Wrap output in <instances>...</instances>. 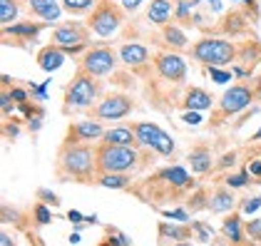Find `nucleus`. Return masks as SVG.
Returning a JSON list of instances; mask_svg holds the SVG:
<instances>
[{
  "label": "nucleus",
  "mask_w": 261,
  "mask_h": 246,
  "mask_svg": "<svg viewBox=\"0 0 261 246\" xmlns=\"http://www.w3.org/2000/svg\"><path fill=\"white\" fill-rule=\"evenodd\" d=\"M249 172H251V174H256V177H261V162H251L249 164Z\"/></svg>",
  "instance_id": "nucleus-46"
},
{
  "label": "nucleus",
  "mask_w": 261,
  "mask_h": 246,
  "mask_svg": "<svg viewBox=\"0 0 261 246\" xmlns=\"http://www.w3.org/2000/svg\"><path fill=\"white\" fill-rule=\"evenodd\" d=\"M18 104L13 102V97H10V90H3L0 92V110H3V115L8 117V115H13V110H15Z\"/></svg>",
  "instance_id": "nucleus-31"
},
{
  "label": "nucleus",
  "mask_w": 261,
  "mask_h": 246,
  "mask_svg": "<svg viewBox=\"0 0 261 246\" xmlns=\"http://www.w3.org/2000/svg\"><path fill=\"white\" fill-rule=\"evenodd\" d=\"M164 216H167V219H177V222H187V219H189V214H187L184 209H172V211H164Z\"/></svg>",
  "instance_id": "nucleus-39"
},
{
  "label": "nucleus",
  "mask_w": 261,
  "mask_h": 246,
  "mask_svg": "<svg viewBox=\"0 0 261 246\" xmlns=\"http://www.w3.org/2000/svg\"><path fill=\"white\" fill-rule=\"evenodd\" d=\"M157 231H160V236L164 241L169 239V241H174V244H181V241H187V239L192 236L194 229H189V226H184V224H167V222H164V224H160Z\"/></svg>",
  "instance_id": "nucleus-23"
},
{
  "label": "nucleus",
  "mask_w": 261,
  "mask_h": 246,
  "mask_svg": "<svg viewBox=\"0 0 261 246\" xmlns=\"http://www.w3.org/2000/svg\"><path fill=\"white\" fill-rule=\"evenodd\" d=\"M124 22V8L115 0H97L95 10L87 15V28L97 38H112Z\"/></svg>",
  "instance_id": "nucleus-6"
},
{
  "label": "nucleus",
  "mask_w": 261,
  "mask_h": 246,
  "mask_svg": "<svg viewBox=\"0 0 261 246\" xmlns=\"http://www.w3.org/2000/svg\"><path fill=\"white\" fill-rule=\"evenodd\" d=\"M192 229H194V231H199V234H201V239H209V236H212V229H209V226H204L201 222H197V224H192Z\"/></svg>",
  "instance_id": "nucleus-43"
},
{
  "label": "nucleus",
  "mask_w": 261,
  "mask_h": 246,
  "mask_svg": "<svg viewBox=\"0 0 261 246\" xmlns=\"http://www.w3.org/2000/svg\"><path fill=\"white\" fill-rule=\"evenodd\" d=\"M256 140H261V129L256 132V134H254V137H251V142H256Z\"/></svg>",
  "instance_id": "nucleus-49"
},
{
  "label": "nucleus",
  "mask_w": 261,
  "mask_h": 246,
  "mask_svg": "<svg viewBox=\"0 0 261 246\" xmlns=\"http://www.w3.org/2000/svg\"><path fill=\"white\" fill-rule=\"evenodd\" d=\"M42 30H45V22H18V25H5L3 28V38H10V35H15V38H35V35H40Z\"/></svg>",
  "instance_id": "nucleus-20"
},
{
  "label": "nucleus",
  "mask_w": 261,
  "mask_h": 246,
  "mask_svg": "<svg viewBox=\"0 0 261 246\" xmlns=\"http://www.w3.org/2000/svg\"><path fill=\"white\" fill-rule=\"evenodd\" d=\"M90 35L92 30L87 28V22L70 20L53 30V45H58L65 55H80L90 47Z\"/></svg>",
  "instance_id": "nucleus-7"
},
{
  "label": "nucleus",
  "mask_w": 261,
  "mask_h": 246,
  "mask_svg": "<svg viewBox=\"0 0 261 246\" xmlns=\"http://www.w3.org/2000/svg\"><path fill=\"white\" fill-rule=\"evenodd\" d=\"M120 60L129 67V70H135V72H144V67H147V60H149V50H147V45H142V42H124L120 47Z\"/></svg>",
  "instance_id": "nucleus-13"
},
{
  "label": "nucleus",
  "mask_w": 261,
  "mask_h": 246,
  "mask_svg": "<svg viewBox=\"0 0 261 246\" xmlns=\"http://www.w3.org/2000/svg\"><path fill=\"white\" fill-rule=\"evenodd\" d=\"M217 33L219 35H244V33H249V22L244 18V13H226L224 18H221L219 28H217Z\"/></svg>",
  "instance_id": "nucleus-18"
},
{
  "label": "nucleus",
  "mask_w": 261,
  "mask_h": 246,
  "mask_svg": "<svg viewBox=\"0 0 261 246\" xmlns=\"http://www.w3.org/2000/svg\"><path fill=\"white\" fill-rule=\"evenodd\" d=\"M35 222H38V224H42V226L53 222V214H50L47 204H42V202H38V204H35Z\"/></svg>",
  "instance_id": "nucleus-30"
},
{
  "label": "nucleus",
  "mask_w": 261,
  "mask_h": 246,
  "mask_svg": "<svg viewBox=\"0 0 261 246\" xmlns=\"http://www.w3.org/2000/svg\"><path fill=\"white\" fill-rule=\"evenodd\" d=\"M154 72L169 85H184L187 80V62L177 52H160L154 58Z\"/></svg>",
  "instance_id": "nucleus-11"
},
{
  "label": "nucleus",
  "mask_w": 261,
  "mask_h": 246,
  "mask_svg": "<svg viewBox=\"0 0 261 246\" xmlns=\"http://www.w3.org/2000/svg\"><path fill=\"white\" fill-rule=\"evenodd\" d=\"M132 132L137 134V140L144 149L154 152L157 157H172L174 154V140L154 122H132Z\"/></svg>",
  "instance_id": "nucleus-8"
},
{
  "label": "nucleus",
  "mask_w": 261,
  "mask_h": 246,
  "mask_svg": "<svg viewBox=\"0 0 261 246\" xmlns=\"http://www.w3.org/2000/svg\"><path fill=\"white\" fill-rule=\"evenodd\" d=\"M120 5L124 8V13H135L142 5V0H120Z\"/></svg>",
  "instance_id": "nucleus-40"
},
{
  "label": "nucleus",
  "mask_w": 261,
  "mask_h": 246,
  "mask_svg": "<svg viewBox=\"0 0 261 246\" xmlns=\"http://www.w3.org/2000/svg\"><path fill=\"white\" fill-rule=\"evenodd\" d=\"M102 134H105V127L97 120H85V122L70 124L62 142H95V140H102Z\"/></svg>",
  "instance_id": "nucleus-12"
},
{
  "label": "nucleus",
  "mask_w": 261,
  "mask_h": 246,
  "mask_svg": "<svg viewBox=\"0 0 261 246\" xmlns=\"http://www.w3.org/2000/svg\"><path fill=\"white\" fill-rule=\"evenodd\" d=\"M65 52H62L58 45H45V47H40L38 50V55H35V62H38V67L40 70H45V72H55V70H60L62 65H65Z\"/></svg>",
  "instance_id": "nucleus-14"
},
{
  "label": "nucleus",
  "mask_w": 261,
  "mask_h": 246,
  "mask_svg": "<svg viewBox=\"0 0 261 246\" xmlns=\"http://www.w3.org/2000/svg\"><path fill=\"white\" fill-rule=\"evenodd\" d=\"M206 72L212 75V80L221 82V85H224V82H229V77H231V72H229V70H219V67H206Z\"/></svg>",
  "instance_id": "nucleus-32"
},
{
  "label": "nucleus",
  "mask_w": 261,
  "mask_h": 246,
  "mask_svg": "<svg viewBox=\"0 0 261 246\" xmlns=\"http://www.w3.org/2000/svg\"><path fill=\"white\" fill-rule=\"evenodd\" d=\"M10 97H13V102L18 104V107L28 102V92H25L22 87H13V90H10Z\"/></svg>",
  "instance_id": "nucleus-36"
},
{
  "label": "nucleus",
  "mask_w": 261,
  "mask_h": 246,
  "mask_svg": "<svg viewBox=\"0 0 261 246\" xmlns=\"http://www.w3.org/2000/svg\"><path fill=\"white\" fill-rule=\"evenodd\" d=\"M189 164H192V172L194 174H206L212 167H214V159H212V152L206 147H197L189 152Z\"/></svg>",
  "instance_id": "nucleus-21"
},
{
  "label": "nucleus",
  "mask_w": 261,
  "mask_h": 246,
  "mask_svg": "<svg viewBox=\"0 0 261 246\" xmlns=\"http://www.w3.org/2000/svg\"><path fill=\"white\" fill-rule=\"evenodd\" d=\"M206 204H209V199L204 197V192H197V194L189 199V206H192V209H204Z\"/></svg>",
  "instance_id": "nucleus-37"
},
{
  "label": "nucleus",
  "mask_w": 261,
  "mask_h": 246,
  "mask_svg": "<svg viewBox=\"0 0 261 246\" xmlns=\"http://www.w3.org/2000/svg\"><path fill=\"white\" fill-rule=\"evenodd\" d=\"M115 67H117V52L110 45H92L87 47V52H82L77 70H85L87 75L100 80L105 75H110Z\"/></svg>",
  "instance_id": "nucleus-9"
},
{
  "label": "nucleus",
  "mask_w": 261,
  "mask_h": 246,
  "mask_svg": "<svg viewBox=\"0 0 261 246\" xmlns=\"http://www.w3.org/2000/svg\"><path fill=\"white\" fill-rule=\"evenodd\" d=\"M259 206H261V197H251V199L244 204V211H246V214H251V211H256Z\"/></svg>",
  "instance_id": "nucleus-41"
},
{
  "label": "nucleus",
  "mask_w": 261,
  "mask_h": 246,
  "mask_svg": "<svg viewBox=\"0 0 261 246\" xmlns=\"http://www.w3.org/2000/svg\"><path fill=\"white\" fill-rule=\"evenodd\" d=\"M38 199H40L42 204H60V197L58 194H53V192H47V189H38Z\"/></svg>",
  "instance_id": "nucleus-34"
},
{
  "label": "nucleus",
  "mask_w": 261,
  "mask_h": 246,
  "mask_svg": "<svg viewBox=\"0 0 261 246\" xmlns=\"http://www.w3.org/2000/svg\"><path fill=\"white\" fill-rule=\"evenodd\" d=\"M221 231H224V236L231 241V244H241V239H244V224H241L239 214H231L226 222H224V226H221Z\"/></svg>",
  "instance_id": "nucleus-25"
},
{
  "label": "nucleus",
  "mask_w": 261,
  "mask_h": 246,
  "mask_svg": "<svg viewBox=\"0 0 261 246\" xmlns=\"http://www.w3.org/2000/svg\"><path fill=\"white\" fill-rule=\"evenodd\" d=\"M0 246H13V239L8 236V231H3V234H0Z\"/></svg>",
  "instance_id": "nucleus-47"
},
{
  "label": "nucleus",
  "mask_w": 261,
  "mask_h": 246,
  "mask_svg": "<svg viewBox=\"0 0 261 246\" xmlns=\"http://www.w3.org/2000/svg\"><path fill=\"white\" fill-rule=\"evenodd\" d=\"M234 164H237V152H229V154L221 157L217 167H219V169H229V167H234Z\"/></svg>",
  "instance_id": "nucleus-38"
},
{
  "label": "nucleus",
  "mask_w": 261,
  "mask_h": 246,
  "mask_svg": "<svg viewBox=\"0 0 261 246\" xmlns=\"http://www.w3.org/2000/svg\"><path fill=\"white\" fill-rule=\"evenodd\" d=\"M244 229H246V234H249L251 239H261V219H251V222H246Z\"/></svg>",
  "instance_id": "nucleus-33"
},
{
  "label": "nucleus",
  "mask_w": 261,
  "mask_h": 246,
  "mask_svg": "<svg viewBox=\"0 0 261 246\" xmlns=\"http://www.w3.org/2000/svg\"><path fill=\"white\" fill-rule=\"evenodd\" d=\"M174 246H192V244H174Z\"/></svg>",
  "instance_id": "nucleus-50"
},
{
  "label": "nucleus",
  "mask_w": 261,
  "mask_h": 246,
  "mask_svg": "<svg viewBox=\"0 0 261 246\" xmlns=\"http://www.w3.org/2000/svg\"><path fill=\"white\" fill-rule=\"evenodd\" d=\"M97 182L107 189H127L129 186V177L127 174H100Z\"/></svg>",
  "instance_id": "nucleus-28"
},
{
  "label": "nucleus",
  "mask_w": 261,
  "mask_h": 246,
  "mask_svg": "<svg viewBox=\"0 0 261 246\" xmlns=\"http://www.w3.org/2000/svg\"><path fill=\"white\" fill-rule=\"evenodd\" d=\"M97 149V177L100 174H127L137 169L142 159L140 147H117V144H100Z\"/></svg>",
  "instance_id": "nucleus-3"
},
{
  "label": "nucleus",
  "mask_w": 261,
  "mask_h": 246,
  "mask_svg": "<svg viewBox=\"0 0 261 246\" xmlns=\"http://www.w3.org/2000/svg\"><path fill=\"white\" fill-rule=\"evenodd\" d=\"M226 184L231 186V189H244V186H249V174L241 169V172H237V174H231L229 179H226Z\"/></svg>",
  "instance_id": "nucleus-29"
},
{
  "label": "nucleus",
  "mask_w": 261,
  "mask_h": 246,
  "mask_svg": "<svg viewBox=\"0 0 261 246\" xmlns=\"http://www.w3.org/2000/svg\"><path fill=\"white\" fill-rule=\"evenodd\" d=\"M97 0H62V10L70 15H90Z\"/></svg>",
  "instance_id": "nucleus-26"
},
{
  "label": "nucleus",
  "mask_w": 261,
  "mask_h": 246,
  "mask_svg": "<svg viewBox=\"0 0 261 246\" xmlns=\"http://www.w3.org/2000/svg\"><path fill=\"white\" fill-rule=\"evenodd\" d=\"M100 95V82L97 77L87 75L85 70H77L72 75V80L65 87V112L72 110H90V104L95 102V97Z\"/></svg>",
  "instance_id": "nucleus-4"
},
{
  "label": "nucleus",
  "mask_w": 261,
  "mask_h": 246,
  "mask_svg": "<svg viewBox=\"0 0 261 246\" xmlns=\"http://www.w3.org/2000/svg\"><path fill=\"white\" fill-rule=\"evenodd\" d=\"M234 3H246V5H251V8H254V0H234Z\"/></svg>",
  "instance_id": "nucleus-48"
},
{
  "label": "nucleus",
  "mask_w": 261,
  "mask_h": 246,
  "mask_svg": "<svg viewBox=\"0 0 261 246\" xmlns=\"http://www.w3.org/2000/svg\"><path fill=\"white\" fill-rule=\"evenodd\" d=\"M135 107H137L135 97H129V95H124V92H112V95H107L97 107H90V115H92L95 120H112V122H117V120L129 117V115L135 112Z\"/></svg>",
  "instance_id": "nucleus-10"
},
{
  "label": "nucleus",
  "mask_w": 261,
  "mask_h": 246,
  "mask_svg": "<svg viewBox=\"0 0 261 246\" xmlns=\"http://www.w3.org/2000/svg\"><path fill=\"white\" fill-rule=\"evenodd\" d=\"M20 120H18V122H5L3 124V132H5V137H10V140H13V137H18V134H20Z\"/></svg>",
  "instance_id": "nucleus-35"
},
{
  "label": "nucleus",
  "mask_w": 261,
  "mask_h": 246,
  "mask_svg": "<svg viewBox=\"0 0 261 246\" xmlns=\"http://www.w3.org/2000/svg\"><path fill=\"white\" fill-rule=\"evenodd\" d=\"M28 8H30V13L42 22H55L62 13L58 0H28Z\"/></svg>",
  "instance_id": "nucleus-17"
},
{
  "label": "nucleus",
  "mask_w": 261,
  "mask_h": 246,
  "mask_svg": "<svg viewBox=\"0 0 261 246\" xmlns=\"http://www.w3.org/2000/svg\"><path fill=\"white\" fill-rule=\"evenodd\" d=\"M67 219H70V222H75V224H80V222H85V216H82L80 211H75V209H72V211L67 214Z\"/></svg>",
  "instance_id": "nucleus-45"
},
{
  "label": "nucleus",
  "mask_w": 261,
  "mask_h": 246,
  "mask_svg": "<svg viewBox=\"0 0 261 246\" xmlns=\"http://www.w3.org/2000/svg\"><path fill=\"white\" fill-rule=\"evenodd\" d=\"M234 206H237V199H234V194L226 192V189H217V192L212 194V199H209V209H212L214 214H229Z\"/></svg>",
  "instance_id": "nucleus-22"
},
{
  "label": "nucleus",
  "mask_w": 261,
  "mask_h": 246,
  "mask_svg": "<svg viewBox=\"0 0 261 246\" xmlns=\"http://www.w3.org/2000/svg\"><path fill=\"white\" fill-rule=\"evenodd\" d=\"M58 167H60L62 177L90 182L97 174V149L87 147L85 142H62Z\"/></svg>",
  "instance_id": "nucleus-1"
},
{
  "label": "nucleus",
  "mask_w": 261,
  "mask_h": 246,
  "mask_svg": "<svg viewBox=\"0 0 261 246\" xmlns=\"http://www.w3.org/2000/svg\"><path fill=\"white\" fill-rule=\"evenodd\" d=\"M189 55L204 67H224L239 58V47L226 38L217 35H204L189 47Z\"/></svg>",
  "instance_id": "nucleus-2"
},
{
  "label": "nucleus",
  "mask_w": 261,
  "mask_h": 246,
  "mask_svg": "<svg viewBox=\"0 0 261 246\" xmlns=\"http://www.w3.org/2000/svg\"><path fill=\"white\" fill-rule=\"evenodd\" d=\"M214 104V97L204 90V87H187L184 92V100H181V107L189 110V112H204Z\"/></svg>",
  "instance_id": "nucleus-16"
},
{
  "label": "nucleus",
  "mask_w": 261,
  "mask_h": 246,
  "mask_svg": "<svg viewBox=\"0 0 261 246\" xmlns=\"http://www.w3.org/2000/svg\"><path fill=\"white\" fill-rule=\"evenodd\" d=\"M184 122H189V124H201V112H187V115H184Z\"/></svg>",
  "instance_id": "nucleus-44"
},
{
  "label": "nucleus",
  "mask_w": 261,
  "mask_h": 246,
  "mask_svg": "<svg viewBox=\"0 0 261 246\" xmlns=\"http://www.w3.org/2000/svg\"><path fill=\"white\" fill-rule=\"evenodd\" d=\"M18 13H20V0H0V22H3V28L15 20Z\"/></svg>",
  "instance_id": "nucleus-27"
},
{
  "label": "nucleus",
  "mask_w": 261,
  "mask_h": 246,
  "mask_svg": "<svg viewBox=\"0 0 261 246\" xmlns=\"http://www.w3.org/2000/svg\"><path fill=\"white\" fill-rule=\"evenodd\" d=\"M102 144H117V147H142L137 134L132 132L129 124H122V127H112V129H105L102 134Z\"/></svg>",
  "instance_id": "nucleus-15"
},
{
  "label": "nucleus",
  "mask_w": 261,
  "mask_h": 246,
  "mask_svg": "<svg viewBox=\"0 0 261 246\" xmlns=\"http://www.w3.org/2000/svg\"><path fill=\"white\" fill-rule=\"evenodd\" d=\"M147 18H149V22H154V25H167V22H172V18H174V5L169 0H152V5L147 10Z\"/></svg>",
  "instance_id": "nucleus-19"
},
{
  "label": "nucleus",
  "mask_w": 261,
  "mask_h": 246,
  "mask_svg": "<svg viewBox=\"0 0 261 246\" xmlns=\"http://www.w3.org/2000/svg\"><path fill=\"white\" fill-rule=\"evenodd\" d=\"M256 95H259L256 87L244 85V82H241V85L226 87V92L219 97V104H217V110H214V115H212V127H219L226 117H234V115L244 112L249 104L254 102Z\"/></svg>",
  "instance_id": "nucleus-5"
},
{
  "label": "nucleus",
  "mask_w": 261,
  "mask_h": 246,
  "mask_svg": "<svg viewBox=\"0 0 261 246\" xmlns=\"http://www.w3.org/2000/svg\"><path fill=\"white\" fill-rule=\"evenodd\" d=\"M162 38H164V45L167 47H172V50H184L187 45H189V40H187V35L181 33L177 25H172V22H167V25H162Z\"/></svg>",
  "instance_id": "nucleus-24"
},
{
  "label": "nucleus",
  "mask_w": 261,
  "mask_h": 246,
  "mask_svg": "<svg viewBox=\"0 0 261 246\" xmlns=\"http://www.w3.org/2000/svg\"><path fill=\"white\" fill-rule=\"evenodd\" d=\"M201 5H204L209 13H219L221 10V0H201Z\"/></svg>",
  "instance_id": "nucleus-42"
}]
</instances>
